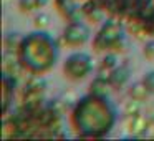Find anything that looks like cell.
Segmentation results:
<instances>
[{"label": "cell", "mask_w": 154, "mask_h": 141, "mask_svg": "<svg viewBox=\"0 0 154 141\" xmlns=\"http://www.w3.org/2000/svg\"><path fill=\"white\" fill-rule=\"evenodd\" d=\"M55 5L68 22H78L85 18L83 5H78L76 0H55Z\"/></svg>", "instance_id": "obj_7"}, {"label": "cell", "mask_w": 154, "mask_h": 141, "mask_svg": "<svg viewBox=\"0 0 154 141\" xmlns=\"http://www.w3.org/2000/svg\"><path fill=\"white\" fill-rule=\"evenodd\" d=\"M143 55L147 58V60H154V40H147L146 43H144Z\"/></svg>", "instance_id": "obj_14"}, {"label": "cell", "mask_w": 154, "mask_h": 141, "mask_svg": "<svg viewBox=\"0 0 154 141\" xmlns=\"http://www.w3.org/2000/svg\"><path fill=\"white\" fill-rule=\"evenodd\" d=\"M61 70L65 78L71 81H80L93 71V58L86 52H73L65 58Z\"/></svg>", "instance_id": "obj_4"}, {"label": "cell", "mask_w": 154, "mask_h": 141, "mask_svg": "<svg viewBox=\"0 0 154 141\" xmlns=\"http://www.w3.org/2000/svg\"><path fill=\"white\" fill-rule=\"evenodd\" d=\"M108 78H109L113 88H123L128 85V81H129V78H131V70H129V67L119 63L109 75H108Z\"/></svg>", "instance_id": "obj_8"}, {"label": "cell", "mask_w": 154, "mask_h": 141, "mask_svg": "<svg viewBox=\"0 0 154 141\" xmlns=\"http://www.w3.org/2000/svg\"><path fill=\"white\" fill-rule=\"evenodd\" d=\"M118 57L116 53H106L104 55V58L101 60V65H100V71L101 75H104V77H108V75L111 73V71L114 70V68L118 67Z\"/></svg>", "instance_id": "obj_12"}, {"label": "cell", "mask_w": 154, "mask_h": 141, "mask_svg": "<svg viewBox=\"0 0 154 141\" xmlns=\"http://www.w3.org/2000/svg\"><path fill=\"white\" fill-rule=\"evenodd\" d=\"M143 83L146 85V88L149 90V93H154V70H149L147 73H144Z\"/></svg>", "instance_id": "obj_13"}, {"label": "cell", "mask_w": 154, "mask_h": 141, "mask_svg": "<svg viewBox=\"0 0 154 141\" xmlns=\"http://www.w3.org/2000/svg\"><path fill=\"white\" fill-rule=\"evenodd\" d=\"M15 88H17V80L10 73L5 71L2 75V114L7 116L12 103L15 98Z\"/></svg>", "instance_id": "obj_6"}, {"label": "cell", "mask_w": 154, "mask_h": 141, "mask_svg": "<svg viewBox=\"0 0 154 141\" xmlns=\"http://www.w3.org/2000/svg\"><path fill=\"white\" fill-rule=\"evenodd\" d=\"M48 5V0H18L17 7L23 14H32V12L42 10Z\"/></svg>", "instance_id": "obj_10"}, {"label": "cell", "mask_w": 154, "mask_h": 141, "mask_svg": "<svg viewBox=\"0 0 154 141\" xmlns=\"http://www.w3.org/2000/svg\"><path fill=\"white\" fill-rule=\"evenodd\" d=\"M48 15H43L40 14L37 18H35V25H37V28H42V30H45V27L48 25Z\"/></svg>", "instance_id": "obj_15"}, {"label": "cell", "mask_w": 154, "mask_h": 141, "mask_svg": "<svg viewBox=\"0 0 154 141\" xmlns=\"http://www.w3.org/2000/svg\"><path fill=\"white\" fill-rule=\"evenodd\" d=\"M113 85H111L109 78L104 75H98L93 81L90 83V93L93 95H100V96H109L113 91Z\"/></svg>", "instance_id": "obj_9"}, {"label": "cell", "mask_w": 154, "mask_h": 141, "mask_svg": "<svg viewBox=\"0 0 154 141\" xmlns=\"http://www.w3.org/2000/svg\"><path fill=\"white\" fill-rule=\"evenodd\" d=\"M118 121V110L109 96L88 93L73 105L70 123L78 138L101 139L113 131Z\"/></svg>", "instance_id": "obj_1"}, {"label": "cell", "mask_w": 154, "mask_h": 141, "mask_svg": "<svg viewBox=\"0 0 154 141\" xmlns=\"http://www.w3.org/2000/svg\"><path fill=\"white\" fill-rule=\"evenodd\" d=\"M91 40V28L85 20L78 22H68V25L63 28L61 42L70 48H80L85 47Z\"/></svg>", "instance_id": "obj_5"}, {"label": "cell", "mask_w": 154, "mask_h": 141, "mask_svg": "<svg viewBox=\"0 0 154 141\" xmlns=\"http://www.w3.org/2000/svg\"><path fill=\"white\" fill-rule=\"evenodd\" d=\"M15 55L18 67L23 71L33 77H42L57 65L60 58V45L51 33L37 28L20 38Z\"/></svg>", "instance_id": "obj_2"}, {"label": "cell", "mask_w": 154, "mask_h": 141, "mask_svg": "<svg viewBox=\"0 0 154 141\" xmlns=\"http://www.w3.org/2000/svg\"><path fill=\"white\" fill-rule=\"evenodd\" d=\"M128 93H129V96L133 98V100H137V101H144L151 95L149 90L146 88V85L143 83V80L137 81V83H134V85H131Z\"/></svg>", "instance_id": "obj_11"}, {"label": "cell", "mask_w": 154, "mask_h": 141, "mask_svg": "<svg viewBox=\"0 0 154 141\" xmlns=\"http://www.w3.org/2000/svg\"><path fill=\"white\" fill-rule=\"evenodd\" d=\"M93 48L100 53H119L126 48L128 37L121 18L109 17L101 22L98 32L93 35Z\"/></svg>", "instance_id": "obj_3"}]
</instances>
